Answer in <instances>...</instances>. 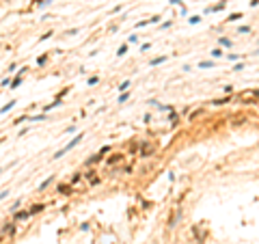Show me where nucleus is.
I'll return each mask as SVG.
<instances>
[{
  "instance_id": "nucleus-1",
  "label": "nucleus",
  "mask_w": 259,
  "mask_h": 244,
  "mask_svg": "<svg viewBox=\"0 0 259 244\" xmlns=\"http://www.w3.org/2000/svg\"><path fill=\"white\" fill-rule=\"evenodd\" d=\"M82 136H84V134H78V136L73 138V140H69V143H67V145H65V147H63L61 151H56V153H54V158H63V156H65L67 151H71V149H73V147H76L78 143L82 140Z\"/></svg>"
},
{
  "instance_id": "nucleus-2",
  "label": "nucleus",
  "mask_w": 259,
  "mask_h": 244,
  "mask_svg": "<svg viewBox=\"0 0 259 244\" xmlns=\"http://www.w3.org/2000/svg\"><path fill=\"white\" fill-rule=\"evenodd\" d=\"M17 102H15V99H11V102H9V104H4L2 108H0V115H4V112H9V110H11V108L15 106Z\"/></svg>"
},
{
  "instance_id": "nucleus-3",
  "label": "nucleus",
  "mask_w": 259,
  "mask_h": 244,
  "mask_svg": "<svg viewBox=\"0 0 259 244\" xmlns=\"http://www.w3.org/2000/svg\"><path fill=\"white\" fill-rule=\"evenodd\" d=\"M30 216V212H17L15 214V220H24V218H28Z\"/></svg>"
},
{
  "instance_id": "nucleus-4",
  "label": "nucleus",
  "mask_w": 259,
  "mask_h": 244,
  "mask_svg": "<svg viewBox=\"0 0 259 244\" xmlns=\"http://www.w3.org/2000/svg\"><path fill=\"white\" fill-rule=\"evenodd\" d=\"M20 84H22V76H17L15 80H11V89H17Z\"/></svg>"
},
{
  "instance_id": "nucleus-5",
  "label": "nucleus",
  "mask_w": 259,
  "mask_h": 244,
  "mask_svg": "<svg viewBox=\"0 0 259 244\" xmlns=\"http://www.w3.org/2000/svg\"><path fill=\"white\" fill-rule=\"evenodd\" d=\"M41 210H43V205H33L28 212H30V216H33V214H37V212H41Z\"/></svg>"
},
{
  "instance_id": "nucleus-6",
  "label": "nucleus",
  "mask_w": 259,
  "mask_h": 244,
  "mask_svg": "<svg viewBox=\"0 0 259 244\" xmlns=\"http://www.w3.org/2000/svg\"><path fill=\"white\" fill-rule=\"evenodd\" d=\"M15 231V225H4V229H2V233H13Z\"/></svg>"
},
{
  "instance_id": "nucleus-7",
  "label": "nucleus",
  "mask_w": 259,
  "mask_h": 244,
  "mask_svg": "<svg viewBox=\"0 0 259 244\" xmlns=\"http://www.w3.org/2000/svg\"><path fill=\"white\" fill-rule=\"evenodd\" d=\"M119 160H121V156H119V153H117V156H110V158H108V164H112V162H119Z\"/></svg>"
},
{
  "instance_id": "nucleus-8",
  "label": "nucleus",
  "mask_w": 259,
  "mask_h": 244,
  "mask_svg": "<svg viewBox=\"0 0 259 244\" xmlns=\"http://www.w3.org/2000/svg\"><path fill=\"white\" fill-rule=\"evenodd\" d=\"M188 22H190V24H199V22H201V17H199V15H192Z\"/></svg>"
},
{
  "instance_id": "nucleus-9",
  "label": "nucleus",
  "mask_w": 259,
  "mask_h": 244,
  "mask_svg": "<svg viewBox=\"0 0 259 244\" xmlns=\"http://www.w3.org/2000/svg\"><path fill=\"white\" fill-rule=\"evenodd\" d=\"M125 50H127V48H125V46H121V48H119V52H117V56H123V54H125Z\"/></svg>"
},
{
  "instance_id": "nucleus-10",
  "label": "nucleus",
  "mask_w": 259,
  "mask_h": 244,
  "mask_svg": "<svg viewBox=\"0 0 259 244\" xmlns=\"http://www.w3.org/2000/svg\"><path fill=\"white\" fill-rule=\"evenodd\" d=\"M162 61H164V56H160V58H153V61H151V65H160Z\"/></svg>"
},
{
  "instance_id": "nucleus-11",
  "label": "nucleus",
  "mask_w": 259,
  "mask_h": 244,
  "mask_svg": "<svg viewBox=\"0 0 259 244\" xmlns=\"http://www.w3.org/2000/svg\"><path fill=\"white\" fill-rule=\"evenodd\" d=\"M240 17H242V13H233V15H231V17H229V20H231V22H233V20H240Z\"/></svg>"
},
{
  "instance_id": "nucleus-12",
  "label": "nucleus",
  "mask_w": 259,
  "mask_h": 244,
  "mask_svg": "<svg viewBox=\"0 0 259 244\" xmlns=\"http://www.w3.org/2000/svg\"><path fill=\"white\" fill-rule=\"evenodd\" d=\"M7 194H9V190H2V192H0V201H2V199H4Z\"/></svg>"
}]
</instances>
